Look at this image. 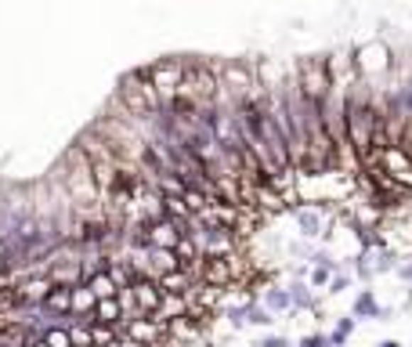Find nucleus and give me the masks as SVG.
Returning a JSON list of instances; mask_svg holds the SVG:
<instances>
[{
  "label": "nucleus",
  "instance_id": "obj_1",
  "mask_svg": "<svg viewBox=\"0 0 412 347\" xmlns=\"http://www.w3.org/2000/svg\"><path fill=\"white\" fill-rule=\"evenodd\" d=\"M293 76H297L300 94L308 101H315V105H322L329 94H333V87H337L333 84V72H329V55H304L297 62Z\"/></svg>",
  "mask_w": 412,
  "mask_h": 347
},
{
  "label": "nucleus",
  "instance_id": "obj_2",
  "mask_svg": "<svg viewBox=\"0 0 412 347\" xmlns=\"http://www.w3.org/2000/svg\"><path fill=\"white\" fill-rule=\"evenodd\" d=\"M354 69L362 80L369 84H380V80H391V72H394V51L391 44L384 40H369L354 51Z\"/></svg>",
  "mask_w": 412,
  "mask_h": 347
},
{
  "label": "nucleus",
  "instance_id": "obj_3",
  "mask_svg": "<svg viewBox=\"0 0 412 347\" xmlns=\"http://www.w3.org/2000/svg\"><path fill=\"white\" fill-rule=\"evenodd\" d=\"M148 80H152V87H156V94H159L163 105L174 101L181 94V87H185V62L181 58H159V62H152L148 65Z\"/></svg>",
  "mask_w": 412,
  "mask_h": 347
},
{
  "label": "nucleus",
  "instance_id": "obj_4",
  "mask_svg": "<svg viewBox=\"0 0 412 347\" xmlns=\"http://www.w3.org/2000/svg\"><path fill=\"white\" fill-rule=\"evenodd\" d=\"M380 170L394 181V184H401V188H408L412 192V156L401 148V145H391V148H384V156H380Z\"/></svg>",
  "mask_w": 412,
  "mask_h": 347
},
{
  "label": "nucleus",
  "instance_id": "obj_5",
  "mask_svg": "<svg viewBox=\"0 0 412 347\" xmlns=\"http://www.w3.org/2000/svg\"><path fill=\"white\" fill-rule=\"evenodd\" d=\"M131 290H134V300H138V312L141 315H159L163 297H167V293H163V286H159L156 275H141Z\"/></svg>",
  "mask_w": 412,
  "mask_h": 347
},
{
  "label": "nucleus",
  "instance_id": "obj_6",
  "mask_svg": "<svg viewBox=\"0 0 412 347\" xmlns=\"http://www.w3.org/2000/svg\"><path fill=\"white\" fill-rule=\"evenodd\" d=\"M199 282L206 286H235V272H232V260L228 257H202V268H199Z\"/></svg>",
  "mask_w": 412,
  "mask_h": 347
},
{
  "label": "nucleus",
  "instance_id": "obj_7",
  "mask_svg": "<svg viewBox=\"0 0 412 347\" xmlns=\"http://www.w3.org/2000/svg\"><path fill=\"white\" fill-rule=\"evenodd\" d=\"M257 300L268 307L271 315H290L293 312V300H290V290L286 286H278V282H268L261 293H257Z\"/></svg>",
  "mask_w": 412,
  "mask_h": 347
},
{
  "label": "nucleus",
  "instance_id": "obj_8",
  "mask_svg": "<svg viewBox=\"0 0 412 347\" xmlns=\"http://www.w3.org/2000/svg\"><path fill=\"white\" fill-rule=\"evenodd\" d=\"M286 290H290V300H293V312L290 315H300V312H318V293L304 282V279H290L286 282Z\"/></svg>",
  "mask_w": 412,
  "mask_h": 347
},
{
  "label": "nucleus",
  "instance_id": "obj_9",
  "mask_svg": "<svg viewBox=\"0 0 412 347\" xmlns=\"http://www.w3.org/2000/svg\"><path fill=\"white\" fill-rule=\"evenodd\" d=\"M362 253L369 257V264H373V272H376V275H394V272H398V264H401V257H398V250H394V246L362 250Z\"/></svg>",
  "mask_w": 412,
  "mask_h": 347
},
{
  "label": "nucleus",
  "instance_id": "obj_10",
  "mask_svg": "<svg viewBox=\"0 0 412 347\" xmlns=\"http://www.w3.org/2000/svg\"><path fill=\"white\" fill-rule=\"evenodd\" d=\"M159 286H163V293H170V297H188L192 286H195V279L185 272V268H178V272L159 275Z\"/></svg>",
  "mask_w": 412,
  "mask_h": 347
},
{
  "label": "nucleus",
  "instance_id": "obj_11",
  "mask_svg": "<svg viewBox=\"0 0 412 347\" xmlns=\"http://www.w3.org/2000/svg\"><path fill=\"white\" fill-rule=\"evenodd\" d=\"M148 268H152V275L159 279V275H167V272H178V253L174 250H159V246H152L148 250Z\"/></svg>",
  "mask_w": 412,
  "mask_h": 347
},
{
  "label": "nucleus",
  "instance_id": "obj_12",
  "mask_svg": "<svg viewBox=\"0 0 412 347\" xmlns=\"http://www.w3.org/2000/svg\"><path fill=\"white\" fill-rule=\"evenodd\" d=\"M44 307L48 312H55V315H69L72 312V286H51V293L44 297Z\"/></svg>",
  "mask_w": 412,
  "mask_h": 347
},
{
  "label": "nucleus",
  "instance_id": "obj_13",
  "mask_svg": "<svg viewBox=\"0 0 412 347\" xmlns=\"http://www.w3.org/2000/svg\"><path fill=\"white\" fill-rule=\"evenodd\" d=\"M94 322L98 326H123V307H119V297L116 300H98L94 304Z\"/></svg>",
  "mask_w": 412,
  "mask_h": 347
},
{
  "label": "nucleus",
  "instance_id": "obj_14",
  "mask_svg": "<svg viewBox=\"0 0 412 347\" xmlns=\"http://www.w3.org/2000/svg\"><path fill=\"white\" fill-rule=\"evenodd\" d=\"M94 304H98V297L91 293V286H87V282L72 286V315H80V319L94 315Z\"/></svg>",
  "mask_w": 412,
  "mask_h": 347
},
{
  "label": "nucleus",
  "instance_id": "obj_15",
  "mask_svg": "<svg viewBox=\"0 0 412 347\" xmlns=\"http://www.w3.org/2000/svg\"><path fill=\"white\" fill-rule=\"evenodd\" d=\"M376 312H380V300H376L373 290H362V293L351 300V315H354V319H373V322H376Z\"/></svg>",
  "mask_w": 412,
  "mask_h": 347
},
{
  "label": "nucleus",
  "instance_id": "obj_16",
  "mask_svg": "<svg viewBox=\"0 0 412 347\" xmlns=\"http://www.w3.org/2000/svg\"><path fill=\"white\" fill-rule=\"evenodd\" d=\"M87 286H91V293H94L98 300H116V297H119V286H116V279H112L109 272L91 275V279H87Z\"/></svg>",
  "mask_w": 412,
  "mask_h": 347
},
{
  "label": "nucleus",
  "instance_id": "obj_17",
  "mask_svg": "<svg viewBox=\"0 0 412 347\" xmlns=\"http://www.w3.org/2000/svg\"><path fill=\"white\" fill-rule=\"evenodd\" d=\"M354 329H358V319L347 312L344 319H337L333 329H329V343H333V347H347V340L354 336Z\"/></svg>",
  "mask_w": 412,
  "mask_h": 347
},
{
  "label": "nucleus",
  "instance_id": "obj_18",
  "mask_svg": "<svg viewBox=\"0 0 412 347\" xmlns=\"http://www.w3.org/2000/svg\"><path fill=\"white\" fill-rule=\"evenodd\" d=\"M315 250H318V243H308V239H290V243L282 246L286 257H290V260H300V264H311Z\"/></svg>",
  "mask_w": 412,
  "mask_h": 347
},
{
  "label": "nucleus",
  "instance_id": "obj_19",
  "mask_svg": "<svg viewBox=\"0 0 412 347\" xmlns=\"http://www.w3.org/2000/svg\"><path fill=\"white\" fill-rule=\"evenodd\" d=\"M181 199H185V206H188L192 217H202L206 210L214 206V199L206 196V192H199V188H185V196H181Z\"/></svg>",
  "mask_w": 412,
  "mask_h": 347
},
{
  "label": "nucleus",
  "instance_id": "obj_20",
  "mask_svg": "<svg viewBox=\"0 0 412 347\" xmlns=\"http://www.w3.org/2000/svg\"><path fill=\"white\" fill-rule=\"evenodd\" d=\"M246 319H250V326H254V329H264V333H268V329L275 326V315L268 312V307H264L261 300H257V304L250 307V315H246Z\"/></svg>",
  "mask_w": 412,
  "mask_h": 347
},
{
  "label": "nucleus",
  "instance_id": "obj_21",
  "mask_svg": "<svg viewBox=\"0 0 412 347\" xmlns=\"http://www.w3.org/2000/svg\"><path fill=\"white\" fill-rule=\"evenodd\" d=\"M250 347H293V340L286 336V333H271V329H268V333H261Z\"/></svg>",
  "mask_w": 412,
  "mask_h": 347
},
{
  "label": "nucleus",
  "instance_id": "obj_22",
  "mask_svg": "<svg viewBox=\"0 0 412 347\" xmlns=\"http://www.w3.org/2000/svg\"><path fill=\"white\" fill-rule=\"evenodd\" d=\"M337 272L333 268H311V275H308V286L318 293V290H329V279H333Z\"/></svg>",
  "mask_w": 412,
  "mask_h": 347
},
{
  "label": "nucleus",
  "instance_id": "obj_23",
  "mask_svg": "<svg viewBox=\"0 0 412 347\" xmlns=\"http://www.w3.org/2000/svg\"><path fill=\"white\" fill-rule=\"evenodd\" d=\"M69 336H72V347H94V340H91V326H84V322H76V326L69 329Z\"/></svg>",
  "mask_w": 412,
  "mask_h": 347
},
{
  "label": "nucleus",
  "instance_id": "obj_24",
  "mask_svg": "<svg viewBox=\"0 0 412 347\" xmlns=\"http://www.w3.org/2000/svg\"><path fill=\"white\" fill-rule=\"evenodd\" d=\"M351 290V272H337L333 279H329V297H340V293H347Z\"/></svg>",
  "mask_w": 412,
  "mask_h": 347
},
{
  "label": "nucleus",
  "instance_id": "obj_25",
  "mask_svg": "<svg viewBox=\"0 0 412 347\" xmlns=\"http://www.w3.org/2000/svg\"><path fill=\"white\" fill-rule=\"evenodd\" d=\"M44 340H48L51 347H72V336H69V329H62V326H58V329H48Z\"/></svg>",
  "mask_w": 412,
  "mask_h": 347
},
{
  "label": "nucleus",
  "instance_id": "obj_26",
  "mask_svg": "<svg viewBox=\"0 0 412 347\" xmlns=\"http://www.w3.org/2000/svg\"><path fill=\"white\" fill-rule=\"evenodd\" d=\"M297 347H333V343H329V333H308L297 340Z\"/></svg>",
  "mask_w": 412,
  "mask_h": 347
},
{
  "label": "nucleus",
  "instance_id": "obj_27",
  "mask_svg": "<svg viewBox=\"0 0 412 347\" xmlns=\"http://www.w3.org/2000/svg\"><path fill=\"white\" fill-rule=\"evenodd\" d=\"M308 275H311V264H290V279H304L308 282Z\"/></svg>",
  "mask_w": 412,
  "mask_h": 347
},
{
  "label": "nucleus",
  "instance_id": "obj_28",
  "mask_svg": "<svg viewBox=\"0 0 412 347\" xmlns=\"http://www.w3.org/2000/svg\"><path fill=\"white\" fill-rule=\"evenodd\" d=\"M376 322H394V307L380 304V312H376Z\"/></svg>",
  "mask_w": 412,
  "mask_h": 347
},
{
  "label": "nucleus",
  "instance_id": "obj_29",
  "mask_svg": "<svg viewBox=\"0 0 412 347\" xmlns=\"http://www.w3.org/2000/svg\"><path fill=\"white\" fill-rule=\"evenodd\" d=\"M116 347H145V343H138V340H131V336H119Z\"/></svg>",
  "mask_w": 412,
  "mask_h": 347
},
{
  "label": "nucleus",
  "instance_id": "obj_30",
  "mask_svg": "<svg viewBox=\"0 0 412 347\" xmlns=\"http://www.w3.org/2000/svg\"><path fill=\"white\" fill-rule=\"evenodd\" d=\"M373 347H401V340H376Z\"/></svg>",
  "mask_w": 412,
  "mask_h": 347
},
{
  "label": "nucleus",
  "instance_id": "obj_31",
  "mask_svg": "<svg viewBox=\"0 0 412 347\" xmlns=\"http://www.w3.org/2000/svg\"><path fill=\"white\" fill-rule=\"evenodd\" d=\"M29 347H51L48 340H36V343H29Z\"/></svg>",
  "mask_w": 412,
  "mask_h": 347
}]
</instances>
